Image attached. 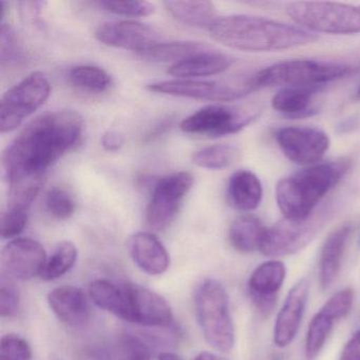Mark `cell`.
I'll list each match as a JSON object with an SVG mask.
<instances>
[{"mask_svg": "<svg viewBox=\"0 0 360 360\" xmlns=\"http://www.w3.org/2000/svg\"><path fill=\"white\" fill-rule=\"evenodd\" d=\"M266 229L260 219L252 214L238 217L229 227V242L238 252L260 250Z\"/></svg>", "mask_w": 360, "mask_h": 360, "instance_id": "26", "label": "cell"}, {"mask_svg": "<svg viewBox=\"0 0 360 360\" xmlns=\"http://www.w3.org/2000/svg\"><path fill=\"white\" fill-rule=\"evenodd\" d=\"M235 60L227 54L204 51L178 64L172 65L168 75L181 79H193L224 72L233 66Z\"/></svg>", "mask_w": 360, "mask_h": 360, "instance_id": "22", "label": "cell"}, {"mask_svg": "<svg viewBox=\"0 0 360 360\" xmlns=\"http://www.w3.org/2000/svg\"><path fill=\"white\" fill-rule=\"evenodd\" d=\"M45 183V176H24L9 181L8 210L28 212Z\"/></svg>", "mask_w": 360, "mask_h": 360, "instance_id": "29", "label": "cell"}, {"mask_svg": "<svg viewBox=\"0 0 360 360\" xmlns=\"http://www.w3.org/2000/svg\"><path fill=\"white\" fill-rule=\"evenodd\" d=\"M276 142L282 153L298 165H315L330 148L328 134L318 128H280L275 134Z\"/></svg>", "mask_w": 360, "mask_h": 360, "instance_id": "12", "label": "cell"}, {"mask_svg": "<svg viewBox=\"0 0 360 360\" xmlns=\"http://www.w3.org/2000/svg\"><path fill=\"white\" fill-rule=\"evenodd\" d=\"M94 35L104 45L136 53L160 43V34L155 28L136 20L105 22L96 29Z\"/></svg>", "mask_w": 360, "mask_h": 360, "instance_id": "14", "label": "cell"}, {"mask_svg": "<svg viewBox=\"0 0 360 360\" xmlns=\"http://www.w3.org/2000/svg\"><path fill=\"white\" fill-rule=\"evenodd\" d=\"M208 30L218 43L248 52L283 51L311 45L318 39L301 27L244 14L218 18Z\"/></svg>", "mask_w": 360, "mask_h": 360, "instance_id": "2", "label": "cell"}, {"mask_svg": "<svg viewBox=\"0 0 360 360\" xmlns=\"http://www.w3.org/2000/svg\"><path fill=\"white\" fill-rule=\"evenodd\" d=\"M89 297L94 304L120 319L127 321V286L107 279H98L89 286Z\"/></svg>", "mask_w": 360, "mask_h": 360, "instance_id": "25", "label": "cell"}, {"mask_svg": "<svg viewBox=\"0 0 360 360\" xmlns=\"http://www.w3.org/2000/svg\"><path fill=\"white\" fill-rule=\"evenodd\" d=\"M146 89L155 94L208 102H231L252 91L246 83L242 86H231L221 82L181 79L149 84Z\"/></svg>", "mask_w": 360, "mask_h": 360, "instance_id": "11", "label": "cell"}, {"mask_svg": "<svg viewBox=\"0 0 360 360\" xmlns=\"http://www.w3.org/2000/svg\"><path fill=\"white\" fill-rule=\"evenodd\" d=\"M352 231L351 224L341 225L324 241L319 259V283L322 290L330 288L336 280Z\"/></svg>", "mask_w": 360, "mask_h": 360, "instance_id": "21", "label": "cell"}, {"mask_svg": "<svg viewBox=\"0 0 360 360\" xmlns=\"http://www.w3.org/2000/svg\"><path fill=\"white\" fill-rule=\"evenodd\" d=\"M195 315L208 345L229 352L235 345V328L229 299L223 284L216 279L204 280L195 294Z\"/></svg>", "mask_w": 360, "mask_h": 360, "instance_id": "5", "label": "cell"}, {"mask_svg": "<svg viewBox=\"0 0 360 360\" xmlns=\"http://www.w3.org/2000/svg\"><path fill=\"white\" fill-rule=\"evenodd\" d=\"M51 94L44 73L33 72L4 94L0 102V130L7 134L18 129L27 117L41 108Z\"/></svg>", "mask_w": 360, "mask_h": 360, "instance_id": "7", "label": "cell"}, {"mask_svg": "<svg viewBox=\"0 0 360 360\" xmlns=\"http://www.w3.org/2000/svg\"><path fill=\"white\" fill-rule=\"evenodd\" d=\"M127 248L134 262L148 275H162L169 267V254L153 233L146 231L134 233L128 239Z\"/></svg>", "mask_w": 360, "mask_h": 360, "instance_id": "20", "label": "cell"}, {"mask_svg": "<svg viewBox=\"0 0 360 360\" xmlns=\"http://www.w3.org/2000/svg\"><path fill=\"white\" fill-rule=\"evenodd\" d=\"M170 125H172V120H165V121L159 124V125L153 129V131H151L147 136L151 140V139L155 138V136H161V134H163L164 132L167 130V128L169 127Z\"/></svg>", "mask_w": 360, "mask_h": 360, "instance_id": "42", "label": "cell"}, {"mask_svg": "<svg viewBox=\"0 0 360 360\" xmlns=\"http://www.w3.org/2000/svg\"><path fill=\"white\" fill-rule=\"evenodd\" d=\"M24 48L20 37L10 25L1 24L0 28V60L1 65L18 64L24 60Z\"/></svg>", "mask_w": 360, "mask_h": 360, "instance_id": "33", "label": "cell"}, {"mask_svg": "<svg viewBox=\"0 0 360 360\" xmlns=\"http://www.w3.org/2000/svg\"><path fill=\"white\" fill-rule=\"evenodd\" d=\"M353 303V290L351 288H345L333 295L311 318L305 338L304 353L307 360H315L318 357L335 324L347 316Z\"/></svg>", "mask_w": 360, "mask_h": 360, "instance_id": "13", "label": "cell"}, {"mask_svg": "<svg viewBox=\"0 0 360 360\" xmlns=\"http://www.w3.org/2000/svg\"><path fill=\"white\" fill-rule=\"evenodd\" d=\"M193 184V176L188 172H176L158 181L146 210V223L153 231H164L174 222Z\"/></svg>", "mask_w": 360, "mask_h": 360, "instance_id": "9", "label": "cell"}, {"mask_svg": "<svg viewBox=\"0 0 360 360\" xmlns=\"http://www.w3.org/2000/svg\"><path fill=\"white\" fill-rule=\"evenodd\" d=\"M195 360H225L224 358L216 355V354L210 353V352H202L200 353Z\"/></svg>", "mask_w": 360, "mask_h": 360, "instance_id": "43", "label": "cell"}, {"mask_svg": "<svg viewBox=\"0 0 360 360\" xmlns=\"http://www.w3.org/2000/svg\"><path fill=\"white\" fill-rule=\"evenodd\" d=\"M285 276V266L279 260L266 261L252 271L248 279V295L261 315L269 316L275 309Z\"/></svg>", "mask_w": 360, "mask_h": 360, "instance_id": "17", "label": "cell"}, {"mask_svg": "<svg viewBox=\"0 0 360 360\" xmlns=\"http://www.w3.org/2000/svg\"><path fill=\"white\" fill-rule=\"evenodd\" d=\"M255 117V113L223 105H208L183 120L180 128L185 134L219 138L237 134L254 121Z\"/></svg>", "mask_w": 360, "mask_h": 360, "instance_id": "10", "label": "cell"}, {"mask_svg": "<svg viewBox=\"0 0 360 360\" xmlns=\"http://www.w3.org/2000/svg\"><path fill=\"white\" fill-rule=\"evenodd\" d=\"M239 155V149L233 145L217 144L195 151L191 160L198 167L221 170L233 165L237 161Z\"/></svg>", "mask_w": 360, "mask_h": 360, "instance_id": "30", "label": "cell"}, {"mask_svg": "<svg viewBox=\"0 0 360 360\" xmlns=\"http://www.w3.org/2000/svg\"><path fill=\"white\" fill-rule=\"evenodd\" d=\"M207 50V46L198 41H168L158 43L145 51L136 53V56L146 62L172 63L174 65Z\"/></svg>", "mask_w": 360, "mask_h": 360, "instance_id": "27", "label": "cell"}, {"mask_svg": "<svg viewBox=\"0 0 360 360\" xmlns=\"http://www.w3.org/2000/svg\"><path fill=\"white\" fill-rule=\"evenodd\" d=\"M28 212L22 210H7L0 221V235L3 239L18 237L26 229Z\"/></svg>", "mask_w": 360, "mask_h": 360, "instance_id": "38", "label": "cell"}, {"mask_svg": "<svg viewBox=\"0 0 360 360\" xmlns=\"http://www.w3.org/2000/svg\"><path fill=\"white\" fill-rule=\"evenodd\" d=\"M339 360H360V328L347 341Z\"/></svg>", "mask_w": 360, "mask_h": 360, "instance_id": "40", "label": "cell"}, {"mask_svg": "<svg viewBox=\"0 0 360 360\" xmlns=\"http://www.w3.org/2000/svg\"><path fill=\"white\" fill-rule=\"evenodd\" d=\"M358 245H359V248H360V238H359V242H358Z\"/></svg>", "mask_w": 360, "mask_h": 360, "instance_id": "47", "label": "cell"}, {"mask_svg": "<svg viewBox=\"0 0 360 360\" xmlns=\"http://www.w3.org/2000/svg\"><path fill=\"white\" fill-rule=\"evenodd\" d=\"M45 203L49 214L58 220L71 218L77 208L72 195L62 187L49 189L46 193Z\"/></svg>", "mask_w": 360, "mask_h": 360, "instance_id": "34", "label": "cell"}, {"mask_svg": "<svg viewBox=\"0 0 360 360\" xmlns=\"http://www.w3.org/2000/svg\"><path fill=\"white\" fill-rule=\"evenodd\" d=\"M357 98H360V86H359V88H358V90H357Z\"/></svg>", "mask_w": 360, "mask_h": 360, "instance_id": "46", "label": "cell"}, {"mask_svg": "<svg viewBox=\"0 0 360 360\" xmlns=\"http://www.w3.org/2000/svg\"><path fill=\"white\" fill-rule=\"evenodd\" d=\"M271 360H282V357L280 355H274Z\"/></svg>", "mask_w": 360, "mask_h": 360, "instance_id": "45", "label": "cell"}, {"mask_svg": "<svg viewBox=\"0 0 360 360\" xmlns=\"http://www.w3.org/2000/svg\"><path fill=\"white\" fill-rule=\"evenodd\" d=\"M111 360H150V349L138 337L127 335L121 337L115 345Z\"/></svg>", "mask_w": 360, "mask_h": 360, "instance_id": "35", "label": "cell"}, {"mask_svg": "<svg viewBox=\"0 0 360 360\" xmlns=\"http://www.w3.org/2000/svg\"><path fill=\"white\" fill-rule=\"evenodd\" d=\"M286 14L305 30L326 34L360 33V5L324 1H297L286 6Z\"/></svg>", "mask_w": 360, "mask_h": 360, "instance_id": "6", "label": "cell"}, {"mask_svg": "<svg viewBox=\"0 0 360 360\" xmlns=\"http://www.w3.org/2000/svg\"><path fill=\"white\" fill-rule=\"evenodd\" d=\"M158 360H183L180 356L170 352H162L158 356Z\"/></svg>", "mask_w": 360, "mask_h": 360, "instance_id": "44", "label": "cell"}, {"mask_svg": "<svg viewBox=\"0 0 360 360\" xmlns=\"http://www.w3.org/2000/svg\"><path fill=\"white\" fill-rule=\"evenodd\" d=\"M69 81L75 87L90 92H104L112 85L107 71L91 65H79L69 71Z\"/></svg>", "mask_w": 360, "mask_h": 360, "instance_id": "32", "label": "cell"}, {"mask_svg": "<svg viewBox=\"0 0 360 360\" xmlns=\"http://www.w3.org/2000/svg\"><path fill=\"white\" fill-rule=\"evenodd\" d=\"M103 9L117 15L130 18H145L155 13V7L148 1H100L98 3Z\"/></svg>", "mask_w": 360, "mask_h": 360, "instance_id": "37", "label": "cell"}, {"mask_svg": "<svg viewBox=\"0 0 360 360\" xmlns=\"http://www.w3.org/2000/svg\"><path fill=\"white\" fill-rule=\"evenodd\" d=\"M83 130V117L75 111H54L35 117L4 153L8 180L45 176L52 164L79 144Z\"/></svg>", "mask_w": 360, "mask_h": 360, "instance_id": "1", "label": "cell"}, {"mask_svg": "<svg viewBox=\"0 0 360 360\" xmlns=\"http://www.w3.org/2000/svg\"><path fill=\"white\" fill-rule=\"evenodd\" d=\"M349 66L337 63L311 60H292L271 65L245 82L254 91L261 88L320 87L323 84L342 79L349 75Z\"/></svg>", "mask_w": 360, "mask_h": 360, "instance_id": "4", "label": "cell"}, {"mask_svg": "<svg viewBox=\"0 0 360 360\" xmlns=\"http://www.w3.org/2000/svg\"><path fill=\"white\" fill-rule=\"evenodd\" d=\"M330 210L323 207L300 220L284 218L266 229L260 252L267 257L290 256L304 248L330 218Z\"/></svg>", "mask_w": 360, "mask_h": 360, "instance_id": "8", "label": "cell"}, {"mask_svg": "<svg viewBox=\"0 0 360 360\" xmlns=\"http://www.w3.org/2000/svg\"><path fill=\"white\" fill-rule=\"evenodd\" d=\"M320 87H285L271 100V106L280 115L290 119L311 117L316 112L314 98Z\"/></svg>", "mask_w": 360, "mask_h": 360, "instance_id": "24", "label": "cell"}, {"mask_svg": "<svg viewBox=\"0 0 360 360\" xmlns=\"http://www.w3.org/2000/svg\"><path fill=\"white\" fill-rule=\"evenodd\" d=\"M130 323L149 328H166L174 321L172 307L165 298L139 284L127 283Z\"/></svg>", "mask_w": 360, "mask_h": 360, "instance_id": "15", "label": "cell"}, {"mask_svg": "<svg viewBox=\"0 0 360 360\" xmlns=\"http://www.w3.org/2000/svg\"><path fill=\"white\" fill-rule=\"evenodd\" d=\"M47 259L44 246L31 238H15L1 250L4 269L20 280L41 276Z\"/></svg>", "mask_w": 360, "mask_h": 360, "instance_id": "16", "label": "cell"}, {"mask_svg": "<svg viewBox=\"0 0 360 360\" xmlns=\"http://www.w3.org/2000/svg\"><path fill=\"white\" fill-rule=\"evenodd\" d=\"M48 304L58 320L69 328L85 326L90 319V305L79 286L62 285L48 295Z\"/></svg>", "mask_w": 360, "mask_h": 360, "instance_id": "19", "label": "cell"}, {"mask_svg": "<svg viewBox=\"0 0 360 360\" xmlns=\"http://www.w3.org/2000/svg\"><path fill=\"white\" fill-rule=\"evenodd\" d=\"M20 309V292L13 284L1 282L0 286V316L3 318H13Z\"/></svg>", "mask_w": 360, "mask_h": 360, "instance_id": "39", "label": "cell"}, {"mask_svg": "<svg viewBox=\"0 0 360 360\" xmlns=\"http://www.w3.org/2000/svg\"><path fill=\"white\" fill-rule=\"evenodd\" d=\"M77 256H79V252L72 242H60L52 252L51 256L47 259V262L39 277L44 281H52L63 277L75 266Z\"/></svg>", "mask_w": 360, "mask_h": 360, "instance_id": "31", "label": "cell"}, {"mask_svg": "<svg viewBox=\"0 0 360 360\" xmlns=\"http://www.w3.org/2000/svg\"><path fill=\"white\" fill-rule=\"evenodd\" d=\"M262 197V184L252 172L239 170L229 179L227 199L235 210L252 212L259 207Z\"/></svg>", "mask_w": 360, "mask_h": 360, "instance_id": "23", "label": "cell"}, {"mask_svg": "<svg viewBox=\"0 0 360 360\" xmlns=\"http://www.w3.org/2000/svg\"><path fill=\"white\" fill-rule=\"evenodd\" d=\"M166 10L179 22L208 28L217 20V10L210 1H165Z\"/></svg>", "mask_w": 360, "mask_h": 360, "instance_id": "28", "label": "cell"}, {"mask_svg": "<svg viewBox=\"0 0 360 360\" xmlns=\"http://www.w3.org/2000/svg\"><path fill=\"white\" fill-rule=\"evenodd\" d=\"M309 297V282L301 279L286 296L274 326V342L278 347H285L298 334Z\"/></svg>", "mask_w": 360, "mask_h": 360, "instance_id": "18", "label": "cell"}, {"mask_svg": "<svg viewBox=\"0 0 360 360\" xmlns=\"http://www.w3.org/2000/svg\"><path fill=\"white\" fill-rule=\"evenodd\" d=\"M124 142H125L124 136L120 132L115 131V130L105 132L103 134L102 140H101L103 148L105 150L110 151V153L119 151L123 147Z\"/></svg>", "mask_w": 360, "mask_h": 360, "instance_id": "41", "label": "cell"}, {"mask_svg": "<svg viewBox=\"0 0 360 360\" xmlns=\"http://www.w3.org/2000/svg\"><path fill=\"white\" fill-rule=\"evenodd\" d=\"M349 167L347 160H337L315 164L281 179L276 186V200L284 218L300 220L313 214Z\"/></svg>", "mask_w": 360, "mask_h": 360, "instance_id": "3", "label": "cell"}, {"mask_svg": "<svg viewBox=\"0 0 360 360\" xmlns=\"http://www.w3.org/2000/svg\"><path fill=\"white\" fill-rule=\"evenodd\" d=\"M31 345L20 335L7 334L0 341V360H32Z\"/></svg>", "mask_w": 360, "mask_h": 360, "instance_id": "36", "label": "cell"}]
</instances>
